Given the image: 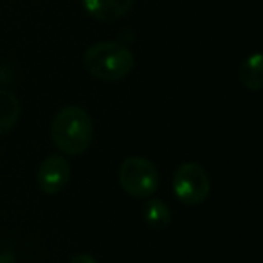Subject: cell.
<instances>
[{
	"label": "cell",
	"instance_id": "obj_9",
	"mask_svg": "<svg viewBox=\"0 0 263 263\" xmlns=\"http://www.w3.org/2000/svg\"><path fill=\"white\" fill-rule=\"evenodd\" d=\"M143 218L154 229H166L172 222V209L161 198H146V204L143 208Z\"/></svg>",
	"mask_w": 263,
	"mask_h": 263
},
{
	"label": "cell",
	"instance_id": "obj_1",
	"mask_svg": "<svg viewBox=\"0 0 263 263\" xmlns=\"http://www.w3.org/2000/svg\"><path fill=\"white\" fill-rule=\"evenodd\" d=\"M51 139L62 154L70 157L83 155L94 139L90 114L76 105L62 108L51 121Z\"/></svg>",
	"mask_w": 263,
	"mask_h": 263
},
{
	"label": "cell",
	"instance_id": "obj_6",
	"mask_svg": "<svg viewBox=\"0 0 263 263\" xmlns=\"http://www.w3.org/2000/svg\"><path fill=\"white\" fill-rule=\"evenodd\" d=\"M92 18L99 22H116L126 16L134 8V0H81Z\"/></svg>",
	"mask_w": 263,
	"mask_h": 263
},
{
	"label": "cell",
	"instance_id": "obj_10",
	"mask_svg": "<svg viewBox=\"0 0 263 263\" xmlns=\"http://www.w3.org/2000/svg\"><path fill=\"white\" fill-rule=\"evenodd\" d=\"M70 263H98V261H96L94 256L87 254V252H80V254H76L70 259Z\"/></svg>",
	"mask_w": 263,
	"mask_h": 263
},
{
	"label": "cell",
	"instance_id": "obj_8",
	"mask_svg": "<svg viewBox=\"0 0 263 263\" xmlns=\"http://www.w3.org/2000/svg\"><path fill=\"white\" fill-rule=\"evenodd\" d=\"M240 81L245 88L252 92H259L263 88V56L261 52L247 56L240 65Z\"/></svg>",
	"mask_w": 263,
	"mask_h": 263
},
{
	"label": "cell",
	"instance_id": "obj_7",
	"mask_svg": "<svg viewBox=\"0 0 263 263\" xmlns=\"http://www.w3.org/2000/svg\"><path fill=\"white\" fill-rule=\"evenodd\" d=\"M22 114L20 99L13 92L0 88V136H6L16 126Z\"/></svg>",
	"mask_w": 263,
	"mask_h": 263
},
{
	"label": "cell",
	"instance_id": "obj_5",
	"mask_svg": "<svg viewBox=\"0 0 263 263\" xmlns=\"http://www.w3.org/2000/svg\"><path fill=\"white\" fill-rule=\"evenodd\" d=\"M70 175H72L70 162L63 155H49L47 159L42 161L40 168H38L36 182L44 193L58 195L69 184Z\"/></svg>",
	"mask_w": 263,
	"mask_h": 263
},
{
	"label": "cell",
	"instance_id": "obj_4",
	"mask_svg": "<svg viewBox=\"0 0 263 263\" xmlns=\"http://www.w3.org/2000/svg\"><path fill=\"white\" fill-rule=\"evenodd\" d=\"M173 193L184 205H200L211 193V179L198 162H182L173 173Z\"/></svg>",
	"mask_w": 263,
	"mask_h": 263
},
{
	"label": "cell",
	"instance_id": "obj_11",
	"mask_svg": "<svg viewBox=\"0 0 263 263\" xmlns=\"http://www.w3.org/2000/svg\"><path fill=\"white\" fill-rule=\"evenodd\" d=\"M0 263H18L16 256L11 251H2L0 252Z\"/></svg>",
	"mask_w": 263,
	"mask_h": 263
},
{
	"label": "cell",
	"instance_id": "obj_2",
	"mask_svg": "<svg viewBox=\"0 0 263 263\" xmlns=\"http://www.w3.org/2000/svg\"><path fill=\"white\" fill-rule=\"evenodd\" d=\"M83 65L90 76L101 81H121L134 70L136 58L119 42H98L83 54Z\"/></svg>",
	"mask_w": 263,
	"mask_h": 263
},
{
	"label": "cell",
	"instance_id": "obj_3",
	"mask_svg": "<svg viewBox=\"0 0 263 263\" xmlns=\"http://www.w3.org/2000/svg\"><path fill=\"white\" fill-rule=\"evenodd\" d=\"M117 180L124 193L139 200H146L157 193L161 175H159L157 166L150 159L128 157L121 162Z\"/></svg>",
	"mask_w": 263,
	"mask_h": 263
}]
</instances>
